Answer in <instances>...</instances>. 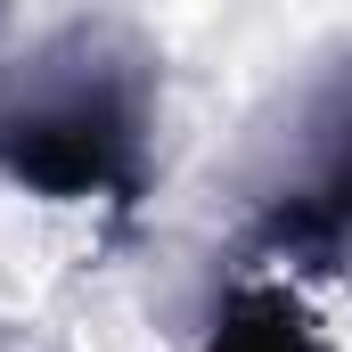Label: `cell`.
<instances>
[{
    "label": "cell",
    "instance_id": "obj_3",
    "mask_svg": "<svg viewBox=\"0 0 352 352\" xmlns=\"http://www.w3.org/2000/svg\"><path fill=\"white\" fill-rule=\"evenodd\" d=\"M197 352H328V336H320V320H311L287 287H246V295L213 320V336Z\"/></svg>",
    "mask_w": 352,
    "mask_h": 352
},
{
    "label": "cell",
    "instance_id": "obj_2",
    "mask_svg": "<svg viewBox=\"0 0 352 352\" xmlns=\"http://www.w3.org/2000/svg\"><path fill=\"white\" fill-rule=\"evenodd\" d=\"M254 246L287 263H336L352 246V58L311 74L254 173Z\"/></svg>",
    "mask_w": 352,
    "mask_h": 352
},
{
    "label": "cell",
    "instance_id": "obj_1",
    "mask_svg": "<svg viewBox=\"0 0 352 352\" xmlns=\"http://www.w3.org/2000/svg\"><path fill=\"white\" fill-rule=\"evenodd\" d=\"M156 131V50L115 25H58L33 58L25 98L0 115V164L58 205H140Z\"/></svg>",
    "mask_w": 352,
    "mask_h": 352
}]
</instances>
